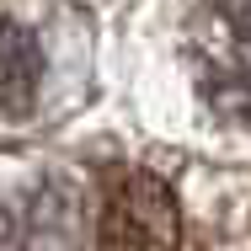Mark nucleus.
Listing matches in <instances>:
<instances>
[{
	"instance_id": "nucleus-1",
	"label": "nucleus",
	"mask_w": 251,
	"mask_h": 251,
	"mask_svg": "<svg viewBox=\"0 0 251 251\" xmlns=\"http://www.w3.org/2000/svg\"><path fill=\"white\" fill-rule=\"evenodd\" d=\"M187 59L203 101L225 123L251 128V0H198L187 27Z\"/></svg>"
},
{
	"instance_id": "nucleus-2",
	"label": "nucleus",
	"mask_w": 251,
	"mask_h": 251,
	"mask_svg": "<svg viewBox=\"0 0 251 251\" xmlns=\"http://www.w3.org/2000/svg\"><path fill=\"white\" fill-rule=\"evenodd\" d=\"M182 219L171 187L150 171H128L101 208L97 225V251H176Z\"/></svg>"
},
{
	"instance_id": "nucleus-3",
	"label": "nucleus",
	"mask_w": 251,
	"mask_h": 251,
	"mask_svg": "<svg viewBox=\"0 0 251 251\" xmlns=\"http://www.w3.org/2000/svg\"><path fill=\"white\" fill-rule=\"evenodd\" d=\"M43 91V43L22 22H0V112L27 118Z\"/></svg>"
}]
</instances>
